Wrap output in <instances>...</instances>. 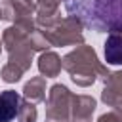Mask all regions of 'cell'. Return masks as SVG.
<instances>
[{
  "instance_id": "11",
  "label": "cell",
  "mask_w": 122,
  "mask_h": 122,
  "mask_svg": "<svg viewBox=\"0 0 122 122\" xmlns=\"http://www.w3.org/2000/svg\"><path fill=\"white\" fill-rule=\"evenodd\" d=\"M19 122H36V107L30 101H25L19 105V112H17Z\"/></svg>"
},
{
  "instance_id": "3",
  "label": "cell",
  "mask_w": 122,
  "mask_h": 122,
  "mask_svg": "<svg viewBox=\"0 0 122 122\" xmlns=\"http://www.w3.org/2000/svg\"><path fill=\"white\" fill-rule=\"evenodd\" d=\"M69 101H71V93L65 86H59V84L51 86L48 111H46V122H67Z\"/></svg>"
},
{
  "instance_id": "6",
  "label": "cell",
  "mask_w": 122,
  "mask_h": 122,
  "mask_svg": "<svg viewBox=\"0 0 122 122\" xmlns=\"http://www.w3.org/2000/svg\"><path fill=\"white\" fill-rule=\"evenodd\" d=\"M74 107H72V122H92V112L95 109V99L88 95H76L71 97Z\"/></svg>"
},
{
  "instance_id": "1",
  "label": "cell",
  "mask_w": 122,
  "mask_h": 122,
  "mask_svg": "<svg viewBox=\"0 0 122 122\" xmlns=\"http://www.w3.org/2000/svg\"><path fill=\"white\" fill-rule=\"evenodd\" d=\"M65 10L92 30L122 36V0H65Z\"/></svg>"
},
{
  "instance_id": "8",
  "label": "cell",
  "mask_w": 122,
  "mask_h": 122,
  "mask_svg": "<svg viewBox=\"0 0 122 122\" xmlns=\"http://www.w3.org/2000/svg\"><path fill=\"white\" fill-rule=\"evenodd\" d=\"M105 59L111 65H122V36L111 32L105 42Z\"/></svg>"
},
{
  "instance_id": "15",
  "label": "cell",
  "mask_w": 122,
  "mask_h": 122,
  "mask_svg": "<svg viewBox=\"0 0 122 122\" xmlns=\"http://www.w3.org/2000/svg\"><path fill=\"white\" fill-rule=\"evenodd\" d=\"M0 15H2V11H0Z\"/></svg>"
},
{
  "instance_id": "12",
  "label": "cell",
  "mask_w": 122,
  "mask_h": 122,
  "mask_svg": "<svg viewBox=\"0 0 122 122\" xmlns=\"http://www.w3.org/2000/svg\"><path fill=\"white\" fill-rule=\"evenodd\" d=\"M21 72H23V69H21L19 65H15V63L10 61V63L2 69V78H4L6 82H15V80L21 78Z\"/></svg>"
},
{
  "instance_id": "4",
  "label": "cell",
  "mask_w": 122,
  "mask_h": 122,
  "mask_svg": "<svg viewBox=\"0 0 122 122\" xmlns=\"http://www.w3.org/2000/svg\"><path fill=\"white\" fill-rule=\"evenodd\" d=\"M103 101L114 109L122 107V71L112 72L105 78V90H103Z\"/></svg>"
},
{
  "instance_id": "14",
  "label": "cell",
  "mask_w": 122,
  "mask_h": 122,
  "mask_svg": "<svg viewBox=\"0 0 122 122\" xmlns=\"http://www.w3.org/2000/svg\"><path fill=\"white\" fill-rule=\"evenodd\" d=\"M97 122H122V111H120V109H114V111L103 114Z\"/></svg>"
},
{
  "instance_id": "2",
  "label": "cell",
  "mask_w": 122,
  "mask_h": 122,
  "mask_svg": "<svg viewBox=\"0 0 122 122\" xmlns=\"http://www.w3.org/2000/svg\"><path fill=\"white\" fill-rule=\"evenodd\" d=\"M61 65L71 72L72 82H76L78 86H90L95 80V72L105 74V78L109 76V72H105V69L97 63L95 51L88 46H82V48L71 51L69 55H65Z\"/></svg>"
},
{
  "instance_id": "5",
  "label": "cell",
  "mask_w": 122,
  "mask_h": 122,
  "mask_svg": "<svg viewBox=\"0 0 122 122\" xmlns=\"http://www.w3.org/2000/svg\"><path fill=\"white\" fill-rule=\"evenodd\" d=\"M21 97L13 90H4L0 93V122H10L17 116Z\"/></svg>"
},
{
  "instance_id": "9",
  "label": "cell",
  "mask_w": 122,
  "mask_h": 122,
  "mask_svg": "<svg viewBox=\"0 0 122 122\" xmlns=\"http://www.w3.org/2000/svg\"><path fill=\"white\" fill-rule=\"evenodd\" d=\"M38 67H40V72H42V74H46V76H57L63 65H61V59H59L55 53L48 51V53H42V55H40Z\"/></svg>"
},
{
  "instance_id": "10",
  "label": "cell",
  "mask_w": 122,
  "mask_h": 122,
  "mask_svg": "<svg viewBox=\"0 0 122 122\" xmlns=\"http://www.w3.org/2000/svg\"><path fill=\"white\" fill-rule=\"evenodd\" d=\"M25 97L29 99V101H44V78L42 76H38V78H32L30 82H27V86H25Z\"/></svg>"
},
{
  "instance_id": "7",
  "label": "cell",
  "mask_w": 122,
  "mask_h": 122,
  "mask_svg": "<svg viewBox=\"0 0 122 122\" xmlns=\"http://www.w3.org/2000/svg\"><path fill=\"white\" fill-rule=\"evenodd\" d=\"M32 10H34V6L30 0H8L4 4V17L13 19V21L17 19V25H21V21H23L21 17L30 15Z\"/></svg>"
},
{
  "instance_id": "13",
  "label": "cell",
  "mask_w": 122,
  "mask_h": 122,
  "mask_svg": "<svg viewBox=\"0 0 122 122\" xmlns=\"http://www.w3.org/2000/svg\"><path fill=\"white\" fill-rule=\"evenodd\" d=\"M59 0H38V17H51L57 10Z\"/></svg>"
}]
</instances>
